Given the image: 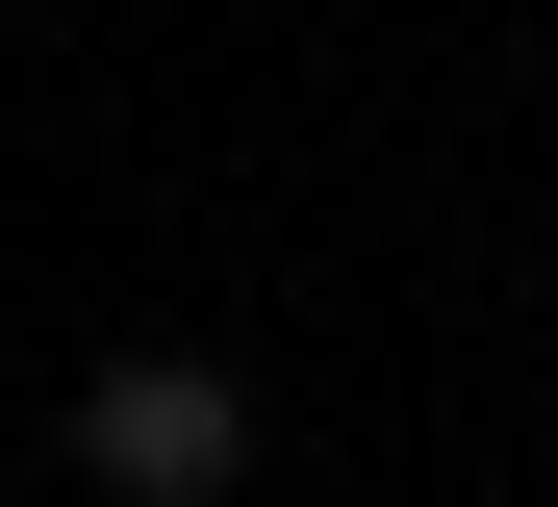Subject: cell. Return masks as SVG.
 <instances>
[{
	"label": "cell",
	"instance_id": "obj_1",
	"mask_svg": "<svg viewBox=\"0 0 558 507\" xmlns=\"http://www.w3.org/2000/svg\"><path fill=\"white\" fill-rule=\"evenodd\" d=\"M76 482H102V507H229L254 482V381L178 355V330H128L102 381H76Z\"/></svg>",
	"mask_w": 558,
	"mask_h": 507
}]
</instances>
